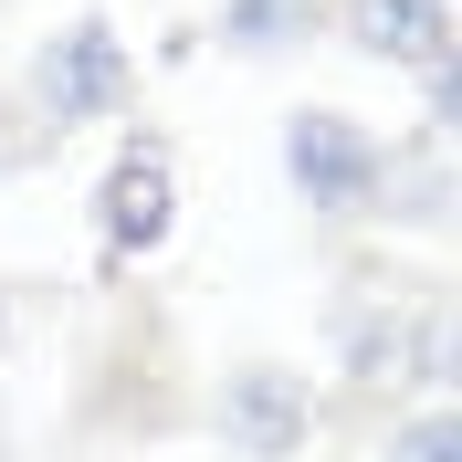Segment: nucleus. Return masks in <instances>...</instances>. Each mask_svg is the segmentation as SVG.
Wrapping results in <instances>:
<instances>
[{
  "label": "nucleus",
  "instance_id": "f257e3e1",
  "mask_svg": "<svg viewBox=\"0 0 462 462\" xmlns=\"http://www.w3.org/2000/svg\"><path fill=\"white\" fill-rule=\"evenodd\" d=\"M22 106L53 126V137H74V126H116V116L137 106V63H126V42H116L106 11H74L63 32H42V53L22 63Z\"/></svg>",
  "mask_w": 462,
  "mask_h": 462
},
{
  "label": "nucleus",
  "instance_id": "39448f33",
  "mask_svg": "<svg viewBox=\"0 0 462 462\" xmlns=\"http://www.w3.org/2000/svg\"><path fill=\"white\" fill-rule=\"evenodd\" d=\"M326 32H346V53L389 63V74L452 63V0H326Z\"/></svg>",
  "mask_w": 462,
  "mask_h": 462
},
{
  "label": "nucleus",
  "instance_id": "f03ea898",
  "mask_svg": "<svg viewBox=\"0 0 462 462\" xmlns=\"http://www.w3.org/2000/svg\"><path fill=\"white\" fill-rule=\"evenodd\" d=\"M169 231H179V147L158 126H126L106 179H95V263L137 273V263L169 253Z\"/></svg>",
  "mask_w": 462,
  "mask_h": 462
},
{
  "label": "nucleus",
  "instance_id": "423d86ee",
  "mask_svg": "<svg viewBox=\"0 0 462 462\" xmlns=\"http://www.w3.org/2000/svg\"><path fill=\"white\" fill-rule=\"evenodd\" d=\"M368 221H378V231H441V221H452V137H431V126H420L410 147H389Z\"/></svg>",
  "mask_w": 462,
  "mask_h": 462
},
{
  "label": "nucleus",
  "instance_id": "9d476101",
  "mask_svg": "<svg viewBox=\"0 0 462 462\" xmlns=\"http://www.w3.org/2000/svg\"><path fill=\"white\" fill-rule=\"evenodd\" d=\"M420 106H431V116H420V126H431V137H452V126H462V53H452V63H431V74H420Z\"/></svg>",
  "mask_w": 462,
  "mask_h": 462
},
{
  "label": "nucleus",
  "instance_id": "6e6552de",
  "mask_svg": "<svg viewBox=\"0 0 462 462\" xmlns=\"http://www.w3.org/2000/svg\"><path fill=\"white\" fill-rule=\"evenodd\" d=\"M368 462H462V420H452V400H420L410 420H389Z\"/></svg>",
  "mask_w": 462,
  "mask_h": 462
},
{
  "label": "nucleus",
  "instance_id": "0eeeda50",
  "mask_svg": "<svg viewBox=\"0 0 462 462\" xmlns=\"http://www.w3.org/2000/svg\"><path fill=\"white\" fill-rule=\"evenodd\" d=\"M316 32H326V0H221V53H242V63H273Z\"/></svg>",
  "mask_w": 462,
  "mask_h": 462
},
{
  "label": "nucleus",
  "instance_id": "7ed1b4c3",
  "mask_svg": "<svg viewBox=\"0 0 462 462\" xmlns=\"http://www.w3.org/2000/svg\"><path fill=\"white\" fill-rule=\"evenodd\" d=\"M378 169H389V137H378L368 116H346V106H294L284 116V179H294V200H305V221H326V231L368 221Z\"/></svg>",
  "mask_w": 462,
  "mask_h": 462
},
{
  "label": "nucleus",
  "instance_id": "1a4fd4ad",
  "mask_svg": "<svg viewBox=\"0 0 462 462\" xmlns=\"http://www.w3.org/2000/svg\"><path fill=\"white\" fill-rule=\"evenodd\" d=\"M53 147H63V137L22 106V85H0V169H32V158H53Z\"/></svg>",
  "mask_w": 462,
  "mask_h": 462
},
{
  "label": "nucleus",
  "instance_id": "f8f14e48",
  "mask_svg": "<svg viewBox=\"0 0 462 462\" xmlns=\"http://www.w3.org/2000/svg\"><path fill=\"white\" fill-rule=\"evenodd\" d=\"M0 462H11V420H0Z\"/></svg>",
  "mask_w": 462,
  "mask_h": 462
},
{
  "label": "nucleus",
  "instance_id": "20e7f679",
  "mask_svg": "<svg viewBox=\"0 0 462 462\" xmlns=\"http://www.w3.org/2000/svg\"><path fill=\"white\" fill-rule=\"evenodd\" d=\"M210 431L242 462H305L316 431H326V389L305 368H284V357H242V368H221V389H210Z\"/></svg>",
  "mask_w": 462,
  "mask_h": 462
},
{
  "label": "nucleus",
  "instance_id": "9b49d317",
  "mask_svg": "<svg viewBox=\"0 0 462 462\" xmlns=\"http://www.w3.org/2000/svg\"><path fill=\"white\" fill-rule=\"evenodd\" d=\"M0 346H11V284H0Z\"/></svg>",
  "mask_w": 462,
  "mask_h": 462
}]
</instances>
